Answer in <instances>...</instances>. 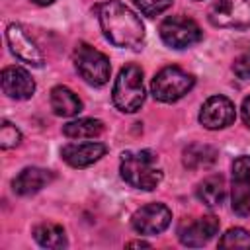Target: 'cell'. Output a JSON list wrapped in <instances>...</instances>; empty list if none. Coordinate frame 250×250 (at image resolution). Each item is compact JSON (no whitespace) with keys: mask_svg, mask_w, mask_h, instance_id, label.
Here are the masks:
<instances>
[{"mask_svg":"<svg viewBox=\"0 0 250 250\" xmlns=\"http://www.w3.org/2000/svg\"><path fill=\"white\" fill-rule=\"evenodd\" d=\"M98 20L102 25V31L105 39L123 49H139L145 39V25L135 16L133 10H129L119 0H107L96 8Z\"/></svg>","mask_w":250,"mask_h":250,"instance_id":"cell-1","label":"cell"},{"mask_svg":"<svg viewBox=\"0 0 250 250\" xmlns=\"http://www.w3.org/2000/svg\"><path fill=\"white\" fill-rule=\"evenodd\" d=\"M119 172L131 188L145 191L154 189L162 182V170L156 166V154L152 150L123 152Z\"/></svg>","mask_w":250,"mask_h":250,"instance_id":"cell-2","label":"cell"},{"mask_svg":"<svg viewBox=\"0 0 250 250\" xmlns=\"http://www.w3.org/2000/svg\"><path fill=\"white\" fill-rule=\"evenodd\" d=\"M113 104L123 113H135L141 109L145 102V86H143V70L137 64H127L119 70L113 92Z\"/></svg>","mask_w":250,"mask_h":250,"instance_id":"cell-3","label":"cell"},{"mask_svg":"<svg viewBox=\"0 0 250 250\" xmlns=\"http://www.w3.org/2000/svg\"><path fill=\"white\" fill-rule=\"evenodd\" d=\"M193 84H195V78L189 72L182 70L180 66H164L152 78L150 92H152L154 100L172 104V102H178L180 98H184L193 88Z\"/></svg>","mask_w":250,"mask_h":250,"instance_id":"cell-4","label":"cell"},{"mask_svg":"<svg viewBox=\"0 0 250 250\" xmlns=\"http://www.w3.org/2000/svg\"><path fill=\"white\" fill-rule=\"evenodd\" d=\"M74 66L78 74L84 78V82H88L90 86H104L109 80V72H111L109 59L102 51L90 47L88 43H80L76 47Z\"/></svg>","mask_w":250,"mask_h":250,"instance_id":"cell-5","label":"cell"},{"mask_svg":"<svg viewBox=\"0 0 250 250\" xmlns=\"http://www.w3.org/2000/svg\"><path fill=\"white\" fill-rule=\"evenodd\" d=\"M209 21L225 29L250 27V0H217L209 10Z\"/></svg>","mask_w":250,"mask_h":250,"instance_id":"cell-6","label":"cell"},{"mask_svg":"<svg viewBox=\"0 0 250 250\" xmlns=\"http://www.w3.org/2000/svg\"><path fill=\"white\" fill-rule=\"evenodd\" d=\"M160 37L172 49H186L201 39L199 25L186 16H170L160 23Z\"/></svg>","mask_w":250,"mask_h":250,"instance_id":"cell-7","label":"cell"},{"mask_svg":"<svg viewBox=\"0 0 250 250\" xmlns=\"http://www.w3.org/2000/svg\"><path fill=\"white\" fill-rule=\"evenodd\" d=\"M232 211L240 217L250 215V156H238L232 162V186H230Z\"/></svg>","mask_w":250,"mask_h":250,"instance_id":"cell-8","label":"cell"},{"mask_svg":"<svg viewBox=\"0 0 250 250\" xmlns=\"http://www.w3.org/2000/svg\"><path fill=\"white\" fill-rule=\"evenodd\" d=\"M172 221V213L164 203H148L137 209L131 217V225L141 234H160Z\"/></svg>","mask_w":250,"mask_h":250,"instance_id":"cell-9","label":"cell"},{"mask_svg":"<svg viewBox=\"0 0 250 250\" xmlns=\"http://www.w3.org/2000/svg\"><path fill=\"white\" fill-rule=\"evenodd\" d=\"M219 232V219L215 215H205L201 219H186L178 227V238L184 246H203Z\"/></svg>","mask_w":250,"mask_h":250,"instance_id":"cell-10","label":"cell"},{"mask_svg":"<svg viewBox=\"0 0 250 250\" xmlns=\"http://www.w3.org/2000/svg\"><path fill=\"white\" fill-rule=\"evenodd\" d=\"M234 117H236L234 104L225 96H211L201 105V111H199V123L211 131L232 125Z\"/></svg>","mask_w":250,"mask_h":250,"instance_id":"cell-11","label":"cell"},{"mask_svg":"<svg viewBox=\"0 0 250 250\" xmlns=\"http://www.w3.org/2000/svg\"><path fill=\"white\" fill-rule=\"evenodd\" d=\"M6 39H8V45H10L12 53L20 61H23V62H27L31 66H43L45 59H43L41 49L37 47V43L31 39V35L20 23H10L8 25Z\"/></svg>","mask_w":250,"mask_h":250,"instance_id":"cell-12","label":"cell"},{"mask_svg":"<svg viewBox=\"0 0 250 250\" xmlns=\"http://www.w3.org/2000/svg\"><path fill=\"white\" fill-rule=\"evenodd\" d=\"M0 80L4 94L12 100H29L35 92V80L21 66H6Z\"/></svg>","mask_w":250,"mask_h":250,"instance_id":"cell-13","label":"cell"},{"mask_svg":"<svg viewBox=\"0 0 250 250\" xmlns=\"http://www.w3.org/2000/svg\"><path fill=\"white\" fill-rule=\"evenodd\" d=\"M105 154V145L102 143H68L62 146L61 156L62 160L72 168H86L94 162H98Z\"/></svg>","mask_w":250,"mask_h":250,"instance_id":"cell-14","label":"cell"},{"mask_svg":"<svg viewBox=\"0 0 250 250\" xmlns=\"http://www.w3.org/2000/svg\"><path fill=\"white\" fill-rule=\"evenodd\" d=\"M53 180V174L45 168H23L12 182V188L18 195H33L37 193L41 188H45L49 182Z\"/></svg>","mask_w":250,"mask_h":250,"instance_id":"cell-15","label":"cell"},{"mask_svg":"<svg viewBox=\"0 0 250 250\" xmlns=\"http://www.w3.org/2000/svg\"><path fill=\"white\" fill-rule=\"evenodd\" d=\"M51 107L61 117H72L82 111V102L70 88L55 86L51 90Z\"/></svg>","mask_w":250,"mask_h":250,"instance_id":"cell-16","label":"cell"},{"mask_svg":"<svg viewBox=\"0 0 250 250\" xmlns=\"http://www.w3.org/2000/svg\"><path fill=\"white\" fill-rule=\"evenodd\" d=\"M217 162V150L209 145L193 143L184 148V166L189 170H207Z\"/></svg>","mask_w":250,"mask_h":250,"instance_id":"cell-17","label":"cell"},{"mask_svg":"<svg viewBox=\"0 0 250 250\" xmlns=\"http://www.w3.org/2000/svg\"><path fill=\"white\" fill-rule=\"evenodd\" d=\"M227 195V188H225V178L221 174L209 176L205 178L199 186H197V197L199 201H203L207 207H217L225 201Z\"/></svg>","mask_w":250,"mask_h":250,"instance_id":"cell-18","label":"cell"},{"mask_svg":"<svg viewBox=\"0 0 250 250\" xmlns=\"http://www.w3.org/2000/svg\"><path fill=\"white\" fill-rule=\"evenodd\" d=\"M33 238L37 240L39 246L43 248H64L66 246V236L62 227L55 225V223H41L33 229Z\"/></svg>","mask_w":250,"mask_h":250,"instance_id":"cell-19","label":"cell"},{"mask_svg":"<svg viewBox=\"0 0 250 250\" xmlns=\"http://www.w3.org/2000/svg\"><path fill=\"white\" fill-rule=\"evenodd\" d=\"M102 131H104V123L100 119H92V117H82V119L70 121L62 127V133L68 139H94V137L102 135Z\"/></svg>","mask_w":250,"mask_h":250,"instance_id":"cell-20","label":"cell"},{"mask_svg":"<svg viewBox=\"0 0 250 250\" xmlns=\"http://www.w3.org/2000/svg\"><path fill=\"white\" fill-rule=\"evenodd\" d=\"M219 246L221 248H244V250H250V232L240 229V227L229 229L221 236Z\"/></svg>","mask_w":250,"mask_h":250,"instance_id":"cell-21","label":"cell"},{"mask_svg":"<svg viewBox=\"0 0 250 250\" xmlns=\"http://www.w3.org/2000/svg\"><path fill=\"white\" fill-rule=\"evenodd\" d=\"M137 10L148 18H154V16H160L162 12H166L174 0H133Z\"/></svg>","mask_w":250,"mask_h":250,"instance_id":"cell-22","label":"cell"},{"mask_svg":"<svg viewBox=\"0 0 250 250\" xmlns=\"http://www.w3.org/2000/svg\"><path fill=\"white\" fill-rule=\"evenodd\" d=\"M21 141V133L16 125H12L10 121H2L0 125V145L2 148H14L18 146Z\"/></svg>","mask_w":250,"mask_h":250,"instance_id":"cell-23","label":"cell"},{"mask_svg":"<svg viewBox=\"0 0 250 250\" xmlns=\"http://www.w3.org/2000/svg\"><path fill=\"white\" fill-rule=\"evenodd\" d=\"M232 70H234V74H236L238 78L250 80V53L236 57L234 62H232Z\"/></svg>","mask_w":250,"mask_h":250,"instance_id":"cell-24","label":"cell"},{"mask_svg":"<svg viewBox=\"0 0 250 250\" xmlns=\"http://www.w3.org/2000/svg\"><path fill=\"white\" fill-rule=\"evenodd\" d=\"M240 115H242V121H244V125L250 129V96H246V98H244V102H242V107H240Z\"/></svg>","mask_w":250,"mask_h":250,"instance_id":"cell-25","label":"cell"},{"mask_svg":"<svg viewBox=\"0 0 250 250\" xmlns=\"http://www.w3.org/2000/svg\"><path fill=\"white\" fill-rule=\"evenodd\" d=\"M127 246H129V248H139V246L148 248L150 244H148V242H145V240H133V242H127Z\"/></svg>","mask_w":250,"mask_h":250,"instance_id":"cell-26","label":"cell"},{"mask_svg":"<svg viewBox=\"0 0 250 250\" xmlns=\"http://www.w3.org/2000/svg\"><path fill=\"white\" fill-rule=\"evenodd\" d=\"M31 2H35V4H39V6H49V4H53L55 0H31Z\"/></svg>","mask_w":250,"mask_h":250,"instance_id":"cell-27","label":"cell"}]
</instances>
